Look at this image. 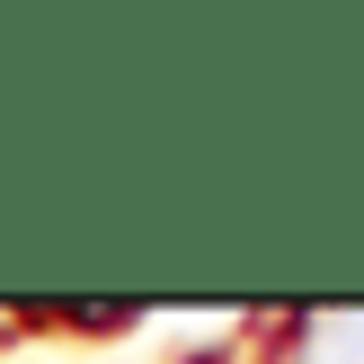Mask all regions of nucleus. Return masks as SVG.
<instances>
[]
</instances>
